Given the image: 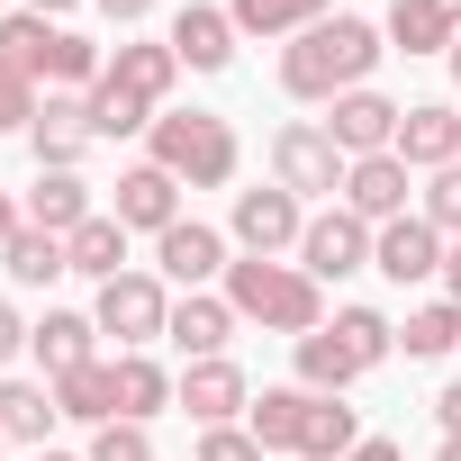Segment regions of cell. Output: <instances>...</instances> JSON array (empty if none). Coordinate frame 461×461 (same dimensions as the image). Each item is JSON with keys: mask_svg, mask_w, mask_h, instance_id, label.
<instances>
[{"mask_svg": "<svg viewBox=\"0 0 461 461\" xmlns=\"http://www.w3.org/2000/svg\"><path fill=\"white\" fill-rule=\"evenodd\" d=\"M19 208H28V226H46V236H73V226H91V217H100L82 172H37V190H28Z\"/></svg>", "mask_w": 461, "mask_h": 461, "instance_id": "21", "label": "cell"}, {"mask_svg": "<svg viewBox=\"0 0 461 461\" xmlns=\"http://www.w3.org/2000/svg\"><path fill=\"white\" fill-rule=\"evenodd\" d=\"M434 461H461V434H443V452H434Z\"/></svg>", "mask_w": 461, "mask_h": 461, "instance_id": "43", "label": "cell"}, {"mask_svg": "<svg viewBox=\"0 0 461 461\" xmlns=\"http://www.w3.org/2000/svg\"><path fill=\"white\" fill-rule=\"evenodd\" d=\"M28 10H37V19H64V10H82V0H28Z\"/></svg>", "mask_w": 461, "mask_h": 461, "instance_id": "42", "label": "cell"}, {"mask_svg": "<svg viewBox=\"0 0 461 461\" xmlns=\"http://www.w3.org/2000/svg\"><path fill=\"white\" fill-rule=\"evenodd\" d=\"M55 380H0V434L10 443H37L46 452V434H55Z\"/></svg>", "mask_w": 461, "mask_h": 461, "instance_id": "24", "label": "cell"}, {"mask_svg": "<svg viewBox=\"0 0 461 461\" xmlns=\"http://www.w3.org/2000/svg\"><path fill=\"white\" fill-rule=\"evenodd\" d=\"M172 407L190 416V425H236L245 407H254V380H245V362H190L181 380H172Z\"/></svg>", "mask_w": 461, "mask_h": 461, "instance_id": "10", "label": "cell"}, {"mask_svg": "<svg viewBox=\"0 0 461 461\" xmlns=\"http://www.w3.org/2000/svg\"><path fill=\"white\" fill-rule=\"evenodd\" d=\"M163 407H172V371L154 353H118V416L127 425H154Z\"/></svg>", "mask_w": 461, "mask_h": 461, "instance_id": "29", "label": "cell"}, {"mask_svg": "<svg viewBox=\"0 0 461 461\" xmlns=\"http://www.w3.org/2000/svg\"><path fill=\"white\" fill-rule=\"evenodd\" d=\"M19 344H28V317H19L10 299H0V362H19Z\"/></svg>", "mask_w": 461, "mask_h": 461, "instance_id": "36", "label": "cell"}, {"mask_svg": "<svg viewBox=\"0 0 461 461\" xmlns=\"http://www.w3.org/2000/svg\"><path fill=\"white\" fill-rule=\"evenodd\" d=\"M28 145H37V172H73V163L100 145V127H91V91H46Z\"/></svg>", "mask_w": 461, "mask_h": 461, "instance_id": "11", "label": "cell"}, {"mask_svg": "<svg viewBox=\"0 0 461 461\" xmlns=\"http://www.w3.org/2000/svg\"><path fill=\"white\" fill-rule=\"evenodd\" d=\"M236 308H226V290H181L172 299V326H163V344H181L190 362H217L226 344H236Z\"/></svg>", "mask_w": 461, "mask_h": 461, "instance_id": "15", "label": "cell"}, {"mask_svg": "<svg viewBox=\"0 0 461 461\" xmlns=\"http://www.w3.org/2000/svg\"><path fill=\"white\" fill-rule=\"evenodd\" d=\"M226 236H236L245 254H263V263H281V254H299V236H308V208H299L281 181L236 190V217H226Z\"/></svg>", "mask_w": 461, "mask_h": 461, "instance_id": "7", "label": "cell"}, {"mask_svg": "<svg viewBox=\"0 0 461 461\" xmlns=\"http://www.w3.org/2000/svg\"><path fill=\"white\" fill-rule=\"evenodd\" d=\"M398 163H407V172L461 163V109H452V100H416V109L398 118Z\"/></svg>", "mask_w": 461, "mask_h": 461, "instance_id": "18", "label": "cell"}, {"mask_svg": "<svg viewBox=\"0 0 461 461\" xmlns=\"http://www.w3.org/2000/svg\"><path fill=\"white\" fill-rule=\"evenodd\" d=\"M380 28L371 19H353V10H335V19H317L308 37H290L281 46V91L290 100H344V91H371V73H380Z\"/></svg>", "mask_w": 461, "mask_h": 461, "instance_id": "1", "label": "cell"}, {"mask_svg": "<svg viewBox=\"0 0 461 461\" xmlns=\"http://www.w3.org/2000/svg\"><path fill=\"white\" fill-rule=\"evenodd\" d=\"M326 326H335V335H344V344H353V362H362V371H380V362H389V353H398V326H389V317H380V308H335V317H326Z\"/></svg>", "mask_w": 461, "mask_h": 461, "instance_id": "31", "label": "cell"}, {"mask_svg": "<svg viewBox=\"0 0 461 461\" xmlns=\"http://www.w3.org/2000/svg\"><path fill=\"white\" fill-rule=\"evenodd\" d=\"M434 10H443V19H452V28H461V0H434Z\"/></svg>", "mask_w": 461, "mask_h": 461, "instance_id": "45", "label": "cell"}, {"mask_svg": "<svg viewBox=\"0 0 461 461\" xmlns=\"http://www.w3.org/2000/svg\"><path fill=\"white\" fill-rule=\"evenodd\" d=\"M452 82H461V46H452Z\"/></svg>", "mask_w": 461, "mask_h": 461, "instance_id": "46", "label": "cell"}, {"mask_svg": "<svg viewBox=\"0 0 461 461\" xmlns=\"http://www.w3.org/2000/svg\"><path fill=\"white\" fill-rule=\"evenodd\" d=\"M0 272H10L19 290H55L73 272V254H64V236H46V226H19V236L0 245Z\"/></svg>", "mask_w": 461, "mask_h": 461, "instance_id": "23", "label": "cell"}, {"mask_svg": "<svg viewBox=\"0 0 461 461\" xmlns=\"http://www.w3.org/2000/svg\"><path fill=\"white\" fill-rule=\"evenodd\" d=\"M19 226H28V208H19L10 190H0V245H10V236H19Z\"/></svg>", "mask_w": 461, "mask_h": 461, "instance_id": "40", "label": "cell"}, {"mask_svg": "<svg viewBox=\"0 0 461 461\" xmlns=\"http://www.w3.org/2000/svg\"><path fill=\"white\" fill-rule=\"evenodd\" d=\"M100 19H118V28H145V19H154V0H100Z\"/></svg>", "mask_w": 461, "mask_h": 461, "instance_id": "37", "label": "cell"}, {"mask_svg": "<svg viewBox=\"0 0 461 461\" xmlns=\"http://www.w3.org/2000/svg\"><path fill=\"white\" fill-rule=\"evenodd\" d=\"M100 326L91 317H73V308H46L37 326H28V353L46 362V380H64V371H82V362H100V344H91Z\"/></svg>", "mask_w": 461, "mask_h": 461, "instance_id": "19", "label": "cell"}, {"mask_svg": "<svg viewBox=\"0 0 461 461\" xmlns=\"http://www.w3.org/2000/svg\"><path fill=\"white\" fill-rule=\"evenodd\" d=\"M398 100L389 91H344L335 109H326V136L344 145V163H362V154H398Z\"/></svg>", "mask_w": 461, "mask_h": 461, "instance_id": "12", "label": "cell"}, {"mask_svg": "<svg viewBox=\"0 0 461 461\" xmlns=\"http://www.w3.org/2000/svg\"><path fill=\"white\" fill-rule=\"evenodd\" d=\"M344 461H407V452H398V443H389V434H362V443H353V452H344Z\"/></svg>", "mask_w": 461, "mask_h": 461, "instance_id": "38", "label": "cell"}, {"mask_svg": "<svg viewBox=\"0 0 461 461\" xmlns=\"http://www.w3.org/2000/svg\"><path fill=\"white\" fill-rule=\"evenodd\" d=\"M0 19H10V10H0Z\"/></svg>", "mask_w": 461, "mask_h": 461, "instance_id": "48", "label": "cell"}, {"mask_svg": "<svg viewBox=\"0 0 461 461\" xmlns=\"http://www.w3.org/2000/svg\"><path fill=\"white\" fill-rule=\"evenodd\" d=\"M443 299H452V308H461V245H452V254H443Z\"/></svg>", "mask_w": 461, "mask_h": 461, "instance_id": "41", "label": "cell"}, {"mask_svg": "<svg viewBox=\"0 0 461 461\" xmlns=\"http://www.w3.org/2000/svg\"><path fill=\"white\" fill-rule=\"evenodd\" d=\"M434 416H443V434H461V380H452V389L434 398Z\"/></svg>", "mask_w": 461, "mask_h": 461, "instance_id": "39", "label": "cell"}, {"mask_svg": "<svg viewBox=\"0 0 461 461\" xmlns=\"http://www.w3.org/2000/svg\"><path fill=\"white\" fill-rule=\"evenodd\" d=\"M145 163H163L181 190H226L236 163H245V145H236V127L217 109H163L145 127Z\"/></svg>", "mask_w": 461, "mask_h": 461, "instance_id": "4", "label": "cell"}, {"mask_svg": "<svg viewBox=\"0 0 461 461\" xmlns=\"http://www.w3.org/2000/svg\"><path fill=\"white\" fill-rule=\"evenodd\" d=\"M407 190H416V172H407L398 154H362V163L344 172V208H353L362 226H389V217H407Z\"/></svg>", "mask_w": 461, "mask_h": 461, "instance_id": "17", "label": "cell"}, {"mask_svg": "<svg viewBox=\"0 0 461 461\" xmlns=\"http://www.w3.org/2000/svg\"><path fill=\"white\" fill-rule=\"evenodd\" d=\"M236 37H308L317 19H335V0H226Z\"/></svg>", "mask_w": 461, "mask_h": 461, "instance_id": "25", "label": "cell"}, {"mask_svg": "<svg viewBox=\"0 0 461 461\" xmlns=\"http://www.w3.org/2000/svg\"><path fill=\"white\" fill-rule=\"evenodd\" d=\"M154 263H163V281H181V290H208V281H226V236L217 226H199V217H181V226H163L154 236Z\"/></svg>", "mask_w": 461, "mask_h": 461, "instance_id": "13", "label": "cell"}, {"mask_svg": "<svg viewBox=\"0 0 461 461\" xmlns=\"http://www.w3.org/2000/svg\"><path fill=\"white\" fill-rule=\"evenodd\" d=\"M172 82H181V55L172 46H118L109 64H100V82H91V127L100 136H145L154 118H163V100H172Z\"/></svg>", "mask_w": 461, "mask_h": 461, "instance_id": "2", "label": "cell"}, {"mask_svg": "<svg viewBox=\"0 0 461 461\" xmlns=\"http://www.w3.org/2000/svg\"><path fill=\"white\" fill-rule=\"evenodd\" d=\"M55 407H64L73 425H118V362H82V371H64V380H55Z\"/></svg>", "mask_w": 461, "mask_h": 461, "instance_id": "27", "label": "cell"}, {"mask_svg": "<svg viewBox=\"0 0 461 461\" xmlns=\"http://www.w3.org/2000/svg\"><path fill=\"white\" fill-rule=\"evenodd\" d=\"M37 109H46V100H37V82H28V73H19L10 55H0V136H19V127H37Z\"/></svg>", "mask_w": 461, "mask_h": 461, "instance_id": "33", "label": "cell"}, {"mask_svg": "<svg viewBox=\"0 0 461 461\" xmlns=\"http://www.w3.org/2000/svg\"><path fill=\"white\" fill-rule=\"evenodd\" d=\"M0 443H10V434H0Z\"/></svg>", "mask_w": 461, "mask_h": 461, "instance_id": "47", "label": "cell"}, {"mask_svg": "<svg viewBox=\"0 0 461 461\" xmlns=\"http://www.w3.org/2000/svg\"><path fill=\"white\" fill-rule=\"evenodd\" d=\"M398 55H452L461 46V28L434 10V0H389V28H380Z\"/></svg>", "mask_w": 461, "mask_h": 461, "instance_id": "28", "label": "cell"}, {"mask_svg": "<svg viewBox=\"0 0 461 461\" xmlns=\"http://www.w3.org/2000/svg\"><path fill=\"white\" fill-rule=\"evenodd\" d=\"M163 46L181 55V73H226V64H236V19H226V10H208V0H181Z\"/></svg>", "mask_w": 461, "mask_h": 461, "instance_id": "16", "label": "cell"}, {"mask_svg": "<svg viewBox=\"0 0 461 461\" xmlns=\"http://www.w3.org/2000/svg\"><path fill=\"white\" fill-rule=\"evenodd\" d=\"M443 245H461V163H443V172H425V208H416Z\"/></svg>", "mask_w": 461, "mask_h": 461, "instance_id": "32", "label": "cell"}, {"mask_svg": "<svg viewBox=\"0 0 461 461\" xmlns=\"http://www.w3.org/2000/svg\"><path fill=\"white\" fill-rule=\"evenodd\" d=\"M127 236H163V226H181V181L163 163H127L118 172V208H109Z\"/></svg>", "mask_w": 461, "mask_h": 461, "instance_id": "14", "label": "cell"}, {"mask_svg": "<svg viewBox=\"0 0 461 461\" xmlns=\"http://www.w3.org/2000/svg\"><path fill=\"white\" fill-rule=\"evenodd\" d=\"M91 461H154V434L127 425V416L118 425H91Z\"/></svg>", "mask_w": 461, "mask_h": 461, "instance_id": "34", "label": "cell"}, {"mask_svg": "<svg viewBox=\"0 0 461 461\" xmlns=\"http://www.w3.org/2000/svg\"><path fill=\"white\" fill-rule=\"evenodd\" d=\"M226 308H236L245 326H263V335H317L326 326V290L299 272V263H263V254H236L226 263Z\"/></svg>", "mask_w": 461, "mask_h": 461, "instance_id": "3", "label": "cell"}, {"mask_svg": "<svg viewBox=\"0 0 461 461\" xmlns=\"http://www.w3.org/2000/svg\"><path fill=\"white\" fill-rule=\"evenodd\" d=\"M199 461H263V443L245 425H199Z\"/></svg>", "mask_w": 461, "mask_h": 461, "instance_id": "35", "label": "cell"}, {"mask_svg": "<svg viewBox=\"0 0 461 461\" xmlns=\"http://www.w3.org/2000/svg\"><path fill=\"white\" fill-rule=\"evenodd\" d=\"M91 326H100V335H118V353L163 344V326H172V290H163V272H118V281L100 290Z\"/></svg>", "mask_w": 461, "mask_h": 461, "instance_id": "6", "label": "cell"}, {"mask_svg": "<svg viewBox=\"0 0 461 461\" xmlns=\"http://www.w3.org/2000/svg\"><path fill=\"white\" fill-rule=\"evenodd\" d=\"M398 353H407V362H443V353H461V308H452V299H425V308H407V326H398Z\"/></svg>", "mask_w": 461, "mask_h": 461, "instance_id": "30", "label": "cell"}, {"mask_svg": "<svg viewBox=\"0 0 461 461\" xmlns=\"http://www.w3.org/2000/svg\"><path fill=\"white\" fill-rule=\"evenodd\" d=\"M344 145L317 127V118H290L281 136H272V181L290 190V199H344Z\"/></svg>", "mask_w": 461, "mask_h": 461, "instance_id": "5", "label": "cell"}, {"mask_svg": "<svg viewBox=\"0 0 461 461\" xmlns=\"http://www.w3.org/2000/svg\"><path fill=\"white\" fill-rule=\"evenodd\" d=\"M353 380H371V371L353 362V344H344L335 326H317V335H299V389H326V398H344Z\"/></svg>", "mask_w": 461, "mask_h": 461, "instance_id": "26", "label": "cell"}, {"mask_svg": "<svg viewBox=\"0 0 461 461\" xmlns=\"http://www.w3.org/2000/svg\"><path fill=\"white\" fill-rule=\"evenodd\" d=\"M308 407H317V389H299V380H290V389H263V398L245 407V434H254L263 452H290V461H299V434H308Z\"/></svg>", "mask_w": 461, "mask_h": 461, "instance_id": "20", "label": "cell"}, {"mask_svg": "<svg viewBox=\"0 0 461 461\" xmlns=\"http://www.w3.org/2000/svg\"><path fill=\"white\" fill-rule=\"evenodd\" d=\"M299 272L326 290V281H353V272H371V226L335 199L326 217H308V236H299Z\"/></svg>", "mask_w": 461, "mask_h": 461, "instance_id": "8", "label": "cell"}, {"mask_svg": "<svg viewBox=\"0 0 461 461\" xmlns=\"http://www.w3.org/2000/svg\"><path fill=\"white\" fill-rule=\"evenodd\" d=\"M443 236L407 208V217H389V226H371V272L380 281H398V290H416V281H443Z\"/></svg>", "mask_w": 461, "mask_h": 461, "instance_id": "9", "label": "cell"}, {"mask_svg": "<svg viewBox=\"0 0 461 461\" xmlns=\"http://www.w3.org/2000/svg\"><path fill=\"white\" fill-rule=\"evenodd\" d=\"M37 461H91V452H55V443H46V452H37Z\"/></svg>", "mask_w": 461, "mask_h": 461, "instance_id": "44", "label": "cell"}, {"mask_svg": "<svg viewBox=\"0 0 461 461\" xmlns=\"http://www.w3.org/2000/svg\"><path fill=\"white\" fill-rule=\"evenodd\" d=\"M64 254H73V272H82V281H100V290H109L118 272H136V263H127V226H118L109 208H100L91 226H73V236H64Z\"/></svg>", "mask_w": 461, "mask_h": 461, "instance_id": "22", "label": "cell"}]
</instances>
